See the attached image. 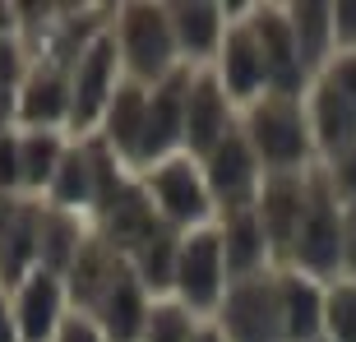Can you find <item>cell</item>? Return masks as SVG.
I'll return each instance as SVG.
<instances>
[{
    "label": "cell",
    "mask_w": 356,
    "mask_h": 342,
    "mask_svg": "<svg viewBox=\"0 0 356 342\" xmlns=\"http://www.w3.org/2000/svg\"><path fill=\"white\" fill-rule=\"evenodd\" d=\"M111 38H116L120 51V70L130 83H144V88H158L162 79H172L181 65V51H176V33L172 19H167V0H125L111 10Z\"/></svg>",
    "instance_id": "cell-1"
},
{
    "label": "cell",
    "mask_w": 356,
    "mask_h": 342,
    "mask_svg": "<svg viewBox=\"0 0 356 342\" xmlns=\"http://www.w3.org/2000/svg\"><path fill=\"white\" fill-rule=\"evenodd\" d=\"M241 130H245V139H250L264 176H273V171H310V167H319L310 116H305V97L264 92L254 106L241 111Z\"/></svg>",
    "instance_id": "cell-2"
},
{
    "label": "cell",
    "mask_w": 356,
    "mask_h": 342,
    "mask_svg": "<svg viewBox=\"0 0 356 342\" xmlns=\"http://www.w3.org/2000/svg\"><path fill=\"white\" fill-rule=\"evenodd\" d=\"M343 259H347V204L333 195V185L324 181V171L315 167V195H310V213L301 222V236L291 245L282 268L315 277V282H338L343 277Z\"/></svg>",
    "instance_id": "cell-3"
},
{
    "label": "cell",
    "mask_w": 356,
    "mask_h": 342,
    "mask_svg": "<svg viewBox=\"0 0 356 342\" xmlns=\"http://www.w3.org/2000/svg\"><path fill=\"white\" fill-rule=\"evenodd\" d=\"M125 83V70H120V51L111 28L97 33V38L74 56L70 65V139H88L102 125L106 102L116 97V88Z\"/></svg>",
    "instance_id": "cell-4"
},
{
    "label": "cell",
    "mask_w": 356,
    "mask_h": 342,
    "mask_svg": "<svg viewBox=\"0 0 356 342\" xmlns=\"http://www.w3.org/2000/svg\"><path fill=\"white\" fill-rule=\"evenodd\" d=\"M232 273H227V250H222V231L218 222L199 227V231H181V254H176V282L172 296L195 310L199 319H213L222 305Z\"/></svg>",
    "instance_id": "cell-5"
},
{
    "label": "cell",
    "mask_w": 356,
    "mask_h": 342,
    "mask_svg": "<svg viewBox=\"0 0 356 342\" xmlns=\"http://www.w3.org/2000/svg\"><path fill=\"white\" fill-rule=\"evenodd\" d=\"M139 181H144V190H148V199H153L158 218L172 227V231H199V227L218 222V204H213V195H209L204 167H199L190 153L167 158L162 167L144 171Z\"/></svg>",
    "instance_id": "cell-6"
},
{
    "label": "cell",
    "mask_w": 356,
    "mask_h": 342,
    "mask_svg": "<svg viewBox=\"0 0 356 342\" xmlns=\"http://www.w3.org/2000/svg\"><path fill=\"white\" fill-rule=\"evenodd\" d=\"M213 324H218V333L227 342H287V333H282V301H277V268L236 277L227 287Z\"/></svg>",
    "instance_id": "cell-7"
},
{
    "label": "cell",
    "mask_w": 356,
    "mask_h": 342,
    "mask_svg": "<svg viewBox=\"0 0 356 342\" xmlns=\"http://www.w3.org/2000/svg\"><path fill=\"white\" fill-rule=\"evenodd\" d=\"M190 74L195 70H176L172 79L148 88L144 139H139V148H134V158H130L134 176H144V171L162 167L167 158H181L185 153V92H190Z\"/></svg>",
    "instance_id": "cell-8"
},
{
    "label": "cell",
    "mask_w": 356,
    "mask_h": 342,
    "mask_svg": "<svg viewBox=\"0 0 356 342\" xmlns=\"http://www.w3.org/2000/svg\"><path fill=\"white\" fill-rule=\"evenodd\" d=\"M310 195H315V167L310 171H273L259 185L254 213H259V227H264L277 268L287 263L291 245L301 236V222H305V213H310Z\"/></svg>",
    "instance_id": "cell-9"
},
{
    "label": "cell",
    "mask_w": 356,
    "mask_h": 342,
    "mask_svg": "<svg viewBox=\"0 0 356 342\" xmlns=\"http://www.w3.org/2000/svg\"><path fill=\"white\" fill-rule=\"evenodd\" d=\"M245 24H250L254 42H259V51H264L268 92H282V97H305L315 79H310V70H305L301 51H296L287 5H250Z\"/></svg>",
    "instance_id": "cell-10"
},
{
    "label": "cell",
    "mask_w": 356,
    "mask_h": 342,
    "mask_svg": "<svg viewBox=\"0 0 356 342\" xmlns=\"http://www.w3.org/2000/svg\"><path fill=\"white\" fill-rule=\"evenodd\" d=\"M241 130V106L227 97L213 70H195L190 74V92H185V153L204 162L227 134Z\"/></svg>",
    "instance_id": "cell-11"
},
{
    "label": "cell",
    "mask_w": 356,
    "mask_h": 342,
    "mask_svg": "<svg viewBox=\"0 0 356 342\" xmlns=\"http://www.w3.org/2000/svg\"><path fill=\"white\" fill-rule=\"evenodd\" d=\"M70 65L56 51H33L24 88H19V130H65L70 134Z\"/></svg>",
    "instance_id": "cell-12"
},
{
    "label": "cell",
    "mask_w": 356,
    "mask_h": 342,
    "mask_svg": "<svg viewBox=\"0 0 356 342\" xmlns=\"http://www.w3.org/2000/svg\"><path fill=\"white\" fill-rule=\"evenodd\" d=\"M199 167H204V181H209V195H213V204H218V213L254 209L259 185H264V167H259V158H254L245 130L227 134V139L213 148Z\"/></svg>",
    "instance_id": "cell-13"
},
{
    "label": "cell",
    "mask_w": 356,
    "mask_h": 342,
    "mask_svg": "<svg viewBox=\"0 0 356 342\" xmlns=\"http://www.w3.org/2000/svg\"><path fill=\"white\" fill-rule=\"evenodd\" d=\"M10 305H14V324H19V342H56V329L74 310L65 277L51 273V268H33L10 291Z\"/></svg>",
    "instance_id": "cell-14"
},
{
    "label": "cell",
    "mask_w": 356,
    "mask_h": 342,
    "mask_svg": "<svg viewBox=\"0 0 356 342\" xmlns=\"http://www.w3.org/2000/svg\"><path fill=\"white\" fill-rule=\"evenodd\" d=\"M209 70L218 74V83L227 88V97H232L241 111H245V106H254L268 92L264 51H259V42H254V33H250V24H245V19L227 24L222 51H218V60H213Z\"/></svg>",
    "instance_id": "cell-15"
},
{
    "label": "cell",
    "mask_w": 356,
    "mask_h": 342,
    "mask_svg": "<svg viewBox=\"0 0 356 342\" xmlns=\"http://www.w3.org/2000/svg\"><path fill=\"white\" fill-rule=\"evenodd\" d=\"M167 19H172V33H176L181 65L209 70L227 38L222 5H213V0H167Z\"/></svg>",
    "instance_id": "cell-16"
},
{
    "label": "cell",
    "mask_w": 356,
    "mask_h": 342,
    "mask_svg": "<svg viewBox=\"0 0 356 342\" xmlns=\"http://www.w3.org/2000/svg\"><path fill=\"white\" fill-rule=\"evenodd\" d=\"M162 227H167V222L158 218V209H153V199H148L144 181L134 176V181L125 185V195H120L116 204H111V209H106L102 218L92 222V231H97V236H102L111 250H120L125 259H130V254L139 250L144 241L158 236Z\"/></svg>",
    "instance_id": "cell-17"
},
{
    "label": "cell",
    "mask_w": 356,
    "mask_h": 342,
    "mask_svg": "<svg viewBox=\"0 0 356 342\" xmlns=\"http://www.w3.org/2000/svg\"><path fill=\"white\" fill-rule=\"evenodd\" d=\"M125 273H130V259H125L120 250H111V245L92 231V241L79 250V259L70 263V273H65L70 305H74V310H83V315H92V310L102 305V296L116 287Z\"/></svg>",
    "instance_id": "cell-18"
},
{
    "label": "cell",
    "mask_w": 356,
    "mask_h": 342,
    "mask_svg": "<svg viewBox=\"0 0 356 342\" xmlns=\"http://www.w3.org/2000/svg\"><path fill=\"white\" fill-rule=\"evenodd\" d=\"M38 227H42L38 199H19V209L0 222V291H14L42 263Z\"/></svg>",
    "instance_id": "cell-19"
},
{
    "label": "cell",
    "mask_w": 356,
    "mask_h": 342,
    "mask_svg": "<svg viewBox=\"0 0 356 342\" xmlns=\"http://www.w3.org/2000/svg\"><path fill=\"white\" fill-rule=\"evenodd\" d=\"M305 116H310V134H315L319 162L338 158L343 148L356 144V106L333 83H324V79L310 83V92H305Z\"/></svg>",
    "instance_id": "cell-20"
},
{
    "label": "cell",
    "mask_w": 356,
    "mask_h": 342,
    "mask_svg": "<svg viewBox=\"0 0 356 342\" xmlns=\"http://www.w3.org/2000/svg\"><path fill=\"white\" fill-rule=\"evenodd\" d=\"M277 301H282V333L287 342H319L324 338V282L277 268Z\"/></svg>",
    "instance_id": "cell-21"
},
{
    "label": "cell",
    "mask_w": 356,
    "mask_h": 342,
    "mask_svg": "<svg viewBox=\"0 0 356 342\" xmlns=\"http://www.w3.org/2000/svg\"><path fill=\"white\" fill-rule=\"evenodd\" d=\"M218 231H222V250H227V273H232V282H236V277H250V273H264V268H277L254 209L218 213Z\"/></svg>",
    "instance_id": "cell-22"
},
{
    "label": "cell",
    "mask_w": 356,
    "mask_h": 342,
    "mask_svg": "<svg viewBox=\"0 0 356 342\" xmlns=\"http://www.w3.org/2000/svg\"><path fill=\"white\" fill-rule=\"evenodd\" d=\"M144 116H148V88L125 79L116 88V97L106 102L102 125H97V139H102L125 167H130L134 148H139V139H144Z\"/></svg>",
    "instance_id": "cell-23"
},
{
    "label": "cell",
    "mask_w": 356,
    "mask_h": 342,
    "mask_svg": "<svg viewBox=\"0 0 356 342\" xmlns=\"http://www.w3.org/2000/svg\"><path fill=\"white\" fill-rule=\"evenodd\" d=\"M148 310H153V296L144 291V282H139L134 268H130V273L102 296V305L92 310V319L102 324L106 342H139L144 338V324H148Z\"/></svg>",
    "instance_id": "cell-24"
},
{
    "label": "cell",
    "mask_w": 356,
    "mask_h": 342,
    "mask_svg": "<svg viewBox=\"0 0 356 342\" xmlns=\"http://www.w3.org/2000/svg\"><path fill=\"white\" fill-rule=\"evenodd\" d=\"M70 139L65 130H19V176H24V199H47L56 171L70 153Z\"/></svg>",
    "instance_id": "cell-25"
},
{
    "label": "cell",
    "mask_w": 356,
    "mask_h": 342,
    "mask_svg": "<svg viewBox=\"0 0 356 342\" xmlns=\"http://www.w3.org/2000/svg\"><path fill=\"white\" fill-rule=\"evenodd\" d=\"M38 241H42V263H38V268H51V273L65 277L70 263L79 259V250L92 241V222H88V218H79V213H65V209L42 204Z\"/></svg>",
    "instance_id": "cell-26"
},
{
    "label": "cell",
    "mask_w": 356,
    "mask_h": 342,
    "mask_svg": "<svg viewBox=\"0 0 356 342\" xmlns=\"http://www.w3.org/2000/svg\"><path fill=\"white\" fill-rule=\"evenodd\" d=\"M287 19H291V38H296V51H301L310 79L333 60L338 42H333V5H319V0H296L287 5Z\"/></svg>",
    "instance_id": "cell-27"
},
{
    "label": "cell",
    "mask_w": 356,
    "mask_h": 342,
    "mask_svg": "<svg viewBox=\"0 0 356 342\" xmlns=\"http://www.w3.org/2000/svg\"><path fill=\"white\" fill-rule=\"evenodd\" d=\"M92 190H97V181H92V148H88V139H74L42 204L65 209V213H79V218L92 222Z\"/></svg>",
    "instance_id": "cell-28"
},
{
    "label": "cell",
    "mask_w": 356,
    "mask_h": 342,
    "mask_svg": "<svg viewBox=\"0 0 356 342\" xmlns=\"http://www.w3.org/2000/svg\"><path fill=\"white\" fill-rule=\"evenodd\" d=\"M176 254H181V231H172V227H162L158 236L144 241V245L130 254L134 277L144 282V291L153 296V301L172 296V282H176Z\"/></svg>",
    "instance_id": "cell-29"
},
{
    "label": "cell",
    "mask_w": 356,
    "mask_h": 342,
    "mask_svg": "<svg viewBox=\"0 0 356 342\" xmlns=\"http://www.w3.org/2000/svg\"><path fill=\"white\" fill-rule=\"evenodd\" d=\"M209 319H199L195 310H185L176 296H162L153 301L148 310V324H144V338L139 342H195V333L204 329Z\"/></svg>",
    "instance_id": "cell-30"
},
{
    "label": "cell",
    "mask_w": 356,
    "mask_h": 342,
    "mask_svg": "<svg viewBox=\"0 0 356 342\" xmlns=\"http://www.w3.org/2000/svg\"><path fill=\"white\" fill-rule=\"evenodd\" d=\"M324 338L356 342V277H338L324 287Z\"/></svg>",
    "instance_id": "cell-31"
},
{
    "label": "cell",
    "mask_w": 356,
    "mask_h": 342,
    "mask_svg": "<svg viewBox=\"0 0 356 342\" xmlns=\"http://www.w3.org/2000/svg\"><path fill=\"white\" fill-rule=\"evenodd\" d=\"M33 70V47H28L19 33L14 38H0V92H19Z\"/></svg>",
    "instance_id": "cell-32"
},
{
    "label": "cell",
    "mask_w": 356,
    "mask_h": 342,
    "mask_svg": "<svg viewBox=\"0 0 356 342\" xmlns=\"http://www.w3.org/2000/svg\"><path fill=\"white\" fill-rule=\"evenodd\" d=\"M319 171H324V181L333 185V195L343 199V204H356V144L343 148L338 158L319 162Z\"/></svg>",
    "instance_id": "cell-33"
},
{
    "label": "cell",
    "mask_w": 356,
    "mask_h": 342,
    "mask_svg": "<svg viewBox=\"0 0 356 342\" xmlns=\"http://www.w3.org/2000/svg\"><path fill=\"white\" fill-rule=\"evenodd\" d=\"M315 79H324V83H333V88L343 92L347 102L356 106V51H333V60L324 70H319Z\"/></svg>",
    "instance_id": "cell-34"
},
{
    "label": "cell",
    "mask_w": 356,
    "mask_h": 342,
    "mask_svg": "<svg viewBox=\"0 0 356 342\" xmlns=\"http://www.w3.org/2000/svg\"><path fill=\"white\" fill-rule=\"evenodd\" d=\"M0 190L24 199V176H19V130L0 139Z\"/></svg>",
    "instance_id": "cell-35"
},
{
    "label": "cell",
    "mask_w": 356,
    "mask_h": 342,
    "mask_svg": "<svg viewBox=\"0 0 356 342\" xmlns=\"http://www.w3.org/2000/svg\"><path fill=\"white\" fill-rule=\"evenodd\" d=\"M56 342H106V333H102V324H97L92 315H83V310H70L65 324L56 329Z\"/></svg>",
    "instance_id": "cell-36"
},
{
    "label": "cell",
    "mask_w": 356,
    "mask_h": 342,
    "mask_svg": "<svg viewBox=\"0 0 356 342\" xmlns=\"http://www.w3.org/2000/svg\"><path fill=\"white\" fill-rule=\"evenodd\" d=\"M333 42H338V51H356V0L333 5Z\"/></svg>",
    "instance_id": "cell-37"
},
{
    "label": "cell",
    "mask_w": 356,
    "mask_h": 342,
    "mask_svg": "<svg viewBox=\"0 0 356 342\" xmlns=\"http://www.w3.org/2000/svg\"><path fill=\"white\" fill-rule=\"evenodd\" d=\"M19 130V92H0V139Z\"/></svg>",
    "instance_id": "cell-38"
},
{
    "label": "cell",
    "mask_w": 356,
    "mask_h": 342,
    "mask_svg": "<svg viewBox=\"0 0 356 342\" xmlns=\"http://www.w3.org/2000/svg\"><path fill=\"white\" fill-rule=\"evenodd\" d=\"M0 342H19V324H14L10 291H0Z\"/></svg>",
    "instance_id": "cell-39"
},
{
    "label": "cell",
    "mask_w": 356,
    "mask_h": 342,
    "mask_svg": "<svg viewBox=\"0 0 356 342\" xmlns=\"http://www.w3.org/2000/svg\"><path fill=\"white\" fill-rule=\"evenodd\" d=\"M347 277H356V204H347V259H343Z\"/></svg>",
    "instance_id": "cell-40"
},
{
    "label": "cell",
    "mask_w": 356,
    "mask_h": 342,
    "mask_svg": "<svg viewBox=\"0 0 356 342\" xmlns=\"http://www.w3.org/2000/svg\"><path fill=\"white\" fill-rule=\"evenodd\" d=\"M14 33H19V5L0 0V38H14Z\"/></svg>",
    "instance_id": "cell-41"
},
{
    "label": "cell",
    "mask_w": 356,
    "mask_h": 342,
    "mask_svg": "<svg viewBox=\"0 0 356 342\" xmlns=\"http://www.w3.org/2000/svg\"><path fill=\"white\" fill-rule=\"evenodd\" d=\"M195 342H227V338H222V333H218V324H213V319H209V324H204V329L195 333Z\"/></svg>",
    "instance_id": "cell-42"
},
{
    "label": "cell",
    "mask_w": 356,
    "mask_h": 342,
    "mask_svg": "<svg viewBox=\"0 0 356 342\" xmlns=\"http://www.w3.org/2000/svg\"><path fill=\"white\" fill-rule=\"evenodd\" d=\"M14 209H19V199H14V195H5V190H0V222H5V218H10Z\"/></svg>",
    "instance_id": "cell-43"
},
{
    "label": "cell",
    "mask_w": 356,
    "mask_h": 342,
    "mask_svg": "<svg viewBox=\"0 0 356 342\" xmlns=\"http://www.w3.org/2000/svg\"><path fill=\"white\" fill-rule=\"evenodd\" d=\"M319 342H329V338H319Z\"/></svg>",
    "instance_id": "cell-44"
}]
</instances>
